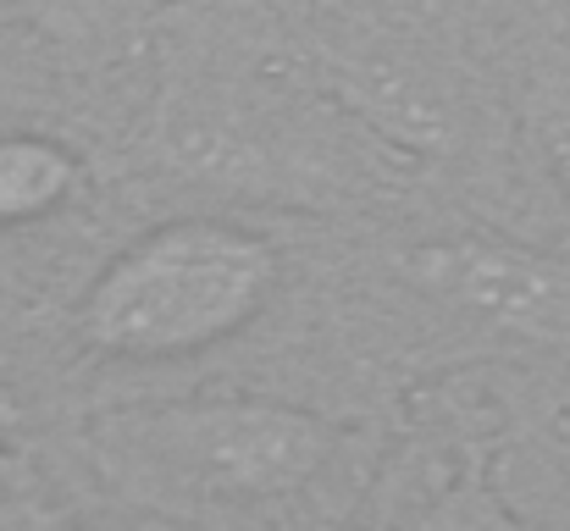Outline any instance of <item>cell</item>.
Returning <instances> with one entry per match:
<instances>
[{"instance_id":"1","label":"cell","mask_w":570,"mask_h":531,"mask_svg":"<svg viewBox=\"0 0 570 531\" xmlns=\"http://www.w3.org/2000/svg\"><path fill=\"white\" fill-rule=\"evenodd\" d=\"M283 283L272 238L184 216L134 238L78 299V338L111 360H184L244 333Z\"/></svg>"},{"instance_id":"2","label":"cell","mask_w":570,"mask_h":531,"mask_svg":"<svg viewBox=\"0 0 570 531\" xmlns=\"http://www.w3.org/2000/svg\"><path fill=\"white\" fill-rule=\"evenodd\" d=\"M338 432L294 404L272 399H210L128 410L89 426V449L128 493H189V499H277L311 482Z\"/></svg>"},{"instance_id":"3","label":"cell","mask_w":570,"mask_h":531,"mask_svg":"<svg viewBox=\"0 0 570 531\" xmlns=\"http://www.w3.org/2000/svg\"><path fill=\"white\" fill-rule=\"evenodd\" d=\"M399 266L432 305H449L499 338L570 350V255L560 249L499 233H449L415 244Z\"/></svg>"},{"instance_id":"4","label":"cell","mask_w":570,"mask_h":531,"mask_svg":"<svg viewBox=\"0 0 570 531\" xmlns=\"http://www.w3.org/2000/svg\"><path fill=\"white\" fill-rule=\"evenodd\" d=\"M83 183V167L67 145L45 134H0V227L56 216Z\"/></svg>"},{"instance_id":"5","label":"cell","mask_w":570,"mask_h":531,"mask_svg":"<svg viewBox=\"0 0 570 531\" xmlns=\"http://www.w3.org/2000/svg\"><path fill=\"white\" fill-rule=\"evenodd\" d=\"M532 134H538V150L549 156L554 177L570 188V61L538 72V83H532Z\"/></svg>"},{"instance_id":"6","label":"cell","mask_w":570,"mask_h":531,"mask_svg":"<svg viewBox=\"0 0 570 531\" xmlns=\"http://www.w3.org/2000/svg\"><path fill=\"white\" fill-rule=\"evenodd\" d=\"M432 531H538L521 510H510L504 499L482 493V488H460L443 510H438V527Z\"/></svg>"},{"instance_id":"7","label":"cell","mask_w":570,"mask_h":531,"mask_svg":"<svg viewBox=\"0 0 570 531\" xmlns=\"http://www.w3.org/2000/svg\"><path fill=\"white\" fill-rule=\"evenodd\" d=\"M45 33H61V39H89V33H106L111 17L122 11V0H17Z\"/></svg>"},{"instance_id":"8","label":"cell","mask_w":570,"mask_h":531,"mask_svg":"<svg viewBox=\"0 0 570 531\" xmlns=\"http://www.w3.org/2000/svg\"><path fill=\"white\" fill-rule=\"evenodd\" d=\"M538 531H570V460L566 471H560V488H554V510H549V521H532Z\"/></svg>"},{"instance_id":"9","label":"cell","mask_w":570,"mask_h":531,"mask_svg":"<svg viewBox=\"0 0 570 531\" xmlns=\"http://www.w3.org/2000/svg\"><path fill=\"white\" fill-rule=\"evenodd\" d=\"M17 421H22V404H17V393L0 382V443H6V432H11Z\"/></svg>"},{"instance_id":"10","label":"cell","mask_w":570,"mask_h":531,"mask_svg":"<svg viewBox=\"0 0 570 531\" xmlns=\"http://www.w3.org/2000/svg\"><path fill=\"white\" fill-rule=\"evenodd\" d=\"M6 476H11V449L0 443V482H6Z\"/></svg>"},{"instance_id":"11","label":"cell","mask_w":570,"mask_h":531,"mask_svg":"<svg viewBox=\"0 0 570 531\" xmlns=\"http://www.w3.org/2000/svg\"><path fill=\"white\" fill-rule=\"evenodd\" d=\"M50 531H78V527H50Z\"/></svg>"}]
</instances>
